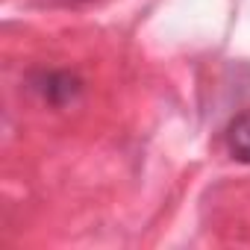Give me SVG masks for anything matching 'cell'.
<instances>
[{
    "label": "cell",
    "instance_id": "cell-2",
    "mask_svg": "<svg viewBox=\"0 0 250 250\" xmlns=\"http://www.w3.org/2000/svg\"><path fill=\"white\" fill-rule=\"evenodd\" d=\"M227 147L238 162H250V112H241L227 124Z\"/></svg>",
    "mask_w": 250,
    "mask_h": 250
},
{
    "label": "cell",
    "instance_id": "cell-1",
    "mask_svg": "<svg viewBox=\"0 0 250 250\" xmlns=\"http://www.w3.org/2000/svg\"><path fill=\"white\" fill-rule=\"evenodd\" d=\"M30 85L42 100H47L53 106H62L80 94V80L68 71H39L30 80Z\"/></svg>",
    "mask_w": 250,
    "mask_h": 250
}]
</instances>
